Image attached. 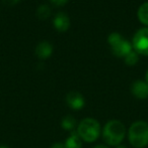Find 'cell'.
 Masks as SVG:
<instances>
[{"label":"cell","mask_w":148,"mask_h":148,"mask_svg":"<svg viewBox=\"0 0 148 148\" xmlns=\"http://www.w3.org/2000/svg\"><path fill=\"white\" fill-rule=\"evenodd\" d=\"M117 148H126V147H124V146H119V147H117Z\"/></svg>","instance_id":"20"},{"label":"cell","mask_w":148,"mask_h":148,"mask_svg":"<svg viewBox=\"0 0 148 148\" xmlns=\"http://www.w3.org/2000/svg\"><path fill=\"white\" fill-rule=\"evenodd\" d=\"M94 148H108V147L105 146V145H97V146H95Z\"/></svg>","instance_id":"18"},{"label":"cell","mask_w":148,"mask_h":148,"mask_svg":"<svg viewBox=\"0 0 148 148\" xmlns=\"http://www.w3.org/2000/svg\"><path fill=\"white\" fill-rule=\"evenodd\" d=\"M131 145L135 148H143L148 145V124L144 121H137L131 125L128 132Z\"/></svg>","instance_id":"1"},{"label":"cell","mask_w":148,"mask_h":148,"mask_svg":"<svg viewBox=\"0 0 148 148\" xmlns=\"http://www.w3.org/2000/svg\"><path fill=\"white\" fill-rule=\"evenodd\" d=\"M101 132L99 123L92 118H86L80 122L77 129V134L86 142H93L97 139Z\"/></svg>","instance_id":"3"},{"label":"cell","mask_w":148,"mask_h":148,"mask_svg":"<svg viewBox=\"0 0 148 148\" xmlns=\"http://www.w3.org/2000/svg\"><path fill=\"white\" fill-rule=\"evenodd\" d=\"M138 18L143 24L148 25V2L143 3L138 8Z\"/></svg>","instance_id":"11"},{"label":"cell","mask_w":148,"mask_h":148,"mask_svg":"<svg viewBox=\"0 0 148 148\" xmlns=\"http://www.w3.org/2000/svg\"><path fill=\"white\" fill-rule=\"evenodd\" d=\"M62 126L64 129H67V130H71L72 128L75 126V120L70 116H67L63 119L62 121Z\"/></svg>","instance_id":"14"},{"label":"cell","mask_w":148,"mask_h":148,"mask_svg":"<svg viewBox=\"0 0 148 148\" xmlns=\"http://www.w3.org/2000/svg\"><path fill=\"white\" fill-rule=\"evenodd\" d=\"M110 45H111L113 53L117 57H123L125 58L129 53L132 51V45L128 40L123 38L121 34L117 32H113L108 37Z\"/></svg>","instance_id":"4"},{"label":"cell","mask_w":148,"mask_h":148,"mask_svg":"<svg viewBox=\"0 0 148 148\" xmlns=\"http://www.w3.org/2000/svg\"><path fill=\"white\" fill-rule=\"evenodd\" d=\"M52 148H66L65 144H62V143H56V144H54Z\"/></svg>","instance_id":"17"},{"label":"cell","mask_w":148,"mask_h":148,"mask_svg":"<svg viewBox=\"0 0 148 148\" xmlns=\"http://www.w3.org/2000/svg\"><path fill=\"white\" fill-rule=\"evenodd\" d=\"M37 14H38V16H39V18H41V19H46V18L49 17L50 14H51V9H50V7L48 5L43 4V5L39 6V8H38V10H37Z\"/></svg>","instance_id":"12"},{"label":"cell","mask_w":148,"mask_h":148,"mask_svg":"<svg viewBox=\"0 0 148 148\" xmlns=\"http://www.w3.org/2000/svg\"><path fill=\"white\" fill-rule=\"evenodd\" d=\"M145 82H146V84L148 85V71H147V73H146V81H145Z\"/></svg>","instance_id":"19"},{"label":"cell","mask_w":148,"mask_h":148,"mask_svg":"<svg viewBox=\"0 0 148 148\" xmlns=\"http://www.w3.org/2000/svg\"><path fill=\"white\" fill-rule=\"evenodd\" d=\"M132 47L137 53L148 56V27L141 28L134 34Z\"/></svg>","instance_id":"5"},{"label":"cell","mask_w":148,"mask_h":148,"mask_svg":"<svg viewBox=\"0 0 148 148\" xmlns=\"http://www.w3.org/2000/svg\"><path fill=\"white\" fill-rule=\"evenodd\" d=\"M68 0H51V2L53 4H55V5H57V6H62V5H64V4L67 2Z\"/></svg>","instance_id":"15"},{"label":"cell","mask_w":148,"mask_h":148,"mask_svg":"<svg viewBox=\"0 0 148 148\" xmlns=\"http://www.w3.org/2000/svg\"><path fill=\"white\" fill-rule=\"evenodd\" d=\"M133 95L138 99H146L148 97V85L143 81H136L131 87Z\"/></svg>","instance_id":"7"},{"label":"cell","mask_w":148,"mask_h":148,"mask_svg":"<svg viewBox=\"0 0 148 148\" xmlns=\"http://www.w3.org/2000/svg\"><path fill=\"white\" fill-rule=\"evenodd\" d=\"M53 53V47L47 41H42L36 47V53L40 59H47Z\"/></svg>","instance_id":"9"},{"label":"cell","mask_w":148,"mask_h":148,"mask_svg":"<svg viewBox=\"0 0 148 148\" xmlns=\"http://www.w3.org/2000/svg\"><path fill=\"white\" fill-rule=\"evenodd\" d=\"M66 101L67 104L74 110H79L83 108L84 106V98L78 92L72 91L68 93L67 97H66Z\"/></svg>","instance_id":"6"},{"label":"cell","mask_w":148,"mask_h":148,"mask_svg":"<svg viewBox=\"0 0 148 148\" xmlns=\"http://www.w3.org/2000/svg\"><path fill=\"white\" fill-rule=\"evenodd\" d=\"M138 60V53L135 51H132L131 53H129L128 55L125 57V62H126L127 64L129 66H133L135 64Z\"/></svg>","instance_id":"13"},{"label":"cell","mask_w":148,"mask_h":148,"mask_svg":"<svg viewBox=\"0 0 148 148\" xmlns=\"http://www.w3.org/2000/svg\"><path fill=\"white\" fill-rule=\"evenodd\" d=\"M2 1H3L4 3L6 4V5L13 6V5H15L17 2H19V0H2Z\"/></svg>","instance_id":"16"},{"label":"cell","mask_w":148,"mask_h":148,"mask_svg":"<svg viewBox=\"0 0 148 148\" xmlns=\"http://www.w3.org/2000/svg\"><path fill=\"white\" fill-rule=\"evenodd\" d=\"M66 148H81V138L77 133H72L65 143Z\"/></svg>","instance_id":"10"},{"label":"cell","mask_w":148,"mask_h":148,"mask_svg":"<svg viewBox=\"0 0 148 148\" xmlns=\"http://www.w3.org/2000/svg\"><path fill=\"white\" fill-rule=\"evenodd\" d=\"M125 126L118 120H112L106 124L103 130V136L109 145H119L125 137Z\"/></svg>","instance_id":"2"},{"label":"cell","mask_w":148,"mask_h":148,"mask_svg":"<svg viewBox=\"0 0 148 148\" xmlns=\"http://www.w3.org/2000/svg\"><path fill=\"white\" fill-rule=\"evenodd\" d=\"M54 26L59 31H66L70 26V19L66 13L60 12L54 18Z\"/></svg>","instance_id":"8"},{"label":"cell","mask_w":148,"mask_h":148,"mask_svg":"<svg viewBox=\"0 0 148 148\" xmlns=\"http://www.w3.org/2000/svg\"><path fill=\"white\" fill-rule=\"evenodd\" d=\"M0 148H6L5 146H0Z\"/></svg>","instance_id":"21"}]
</instances>
